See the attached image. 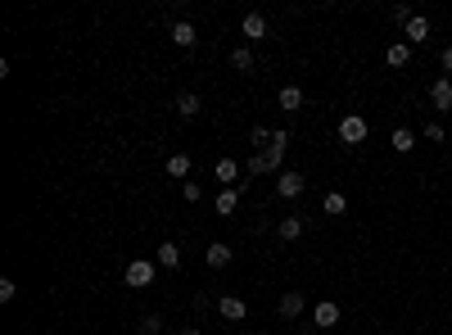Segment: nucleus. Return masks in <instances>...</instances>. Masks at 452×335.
<instances>
[{
    "mask_svg": "<svg viewBox=\"0 0 452 335\" xmlns=\"http://www.w3.org/2000/svg\"><path fill=\"white\" fill-rule=\"evenodd\" d=\"M213 177L226 181V186H245V181H240V164H235V159H217V164H213Z\"/></svg>",
    "mask_w": 452,
    "mask_h": 335,
    "instance_id": "obj_14",
    "label": "nucleus"
},
{
    "mask_svg": "<svg viewBox=\"0 0 452 335\" xmlns=\"http://www.w3.org/2000/svg\"><path fill=\"white\" fill-rule=\"evenodd\" d=\"M389 145H393V150H398V155H411V150H416V131H407V127H398V131H393V136H389Z\"/></svg>",
    "mask_w": 452,
    "mask_h": 335,
    "instance_id": "obj_21",
    "label": "nucleus"
},
{
    "mask_svg": "<svg viewBox=\"0 0 452 335\" xmlns=\"http://www.w3.org/2000/svg\"><path fill=\"white\" fill-rule=\"evenodd\" d=\"M384 59H389V69H407V64H411V45L407 41H393Z\"/></svg>",
    "mask_w": 452,
    "mask_h": 335,
    "instance_id": "obj_19",
    "label": "nucleus"
},
{
    "mask_svg": "<svg viewBox=\"0 0 452 335\" xmlns=\"http://www.w3.org/2000/svg\"><path fill=\"white\" fill-rule=\"evenodd\" d=\"M154 267H159V263H150V258H136V263H127L122 281H127L131 290H145V285H154Z\"/></svg>",
    "mask_w": 452,
    "mask_h": 335,
    "instance_id": "obj_3",
    "label": "nucleus"
},
{
    "mask_svg": "<svg viewBox=\"0 0 452 335\" xmlns=\"http://www.w3.org/2000/svg\"><path fill=\"white\" fill-rule=\"evenodd\" d=\"M50 335H64V331H50Z\"/></svg>",
    "mask_w": 452,
    "mask_h": 335,
    "instance_id": "obj_31",
    "label": "nucleus"
},
{
    "mask_svg": "<svg viewBox=\"0 0 452 335\" xmlns=\"http://www.w3.org/2000/svg\"><path fill=\"white\" fill-rule=\"evenodd\" d=\"M14 299H18V285L5 276V281H0V304H14Z\"/></svg>",
    "mask_w": 452,
    "mask_h": 335,
    "instance_id": "obj_27",
    "label": "nucleus"
},
{
    "mask_svg": "<svg viewBox=\"0 0 452 335\" xmlns=\"http://www.w3.org/2000/svg\"><path fill=\"white\" fill-rule=\"evenodd\" d=\"M276 236H281V241H299V236H303V218H299V213L281 218V227H276Z\"/></svg>",
    "mask_w": 452,
    "mask_h": 335,
    "instance_id": "obj_20",
    "label": "nucleus"
},
{
    "mask_svg": "<svg viewBox=\"0 0 452 335\" xmlns=\"http://www.w3.org/2000/svg\"><path fill=\"white\" fill-rule=\"evenodd\" d=\"M181 195L195 204V199H204V186H199V181H181Z\"/></svg>",
    "mask_w": 452,
    "mask_h": 335,
    "instance_id": "obj_26",
    "label": "nucleus"
},
{
    "mask_svg": "<svg viewBox=\"0 0 452 335\" xmlns=\"http://www.w3.org/2000/svg\"><path fill=\"white\" fill-rule=\"evenodd\" d=\"M177 335H204V331H195V327H186V331H177Z\"/></svg>",
    "mask_w": 452,
    "mask_h": 335,
    "instance_id": "obj_30",
    "label": "nucleus"
},
{
    "mask_svg": "<svg viewBox=\"0 0 452 335\" xmlns=\"http://www.w3.org/2000/svg\"><path fill=\"white\" fill-rule=\"evenodd\" d=\"M163 331V318L159 313H150V318H140V335H159Z\"/></svg>",
    "mask_w": 452,
    "mask_h": 335,
    "instance_id": "obj_24",
    "label": "nucleus"
},
{
    "mask_svg": "<svg viewBox=\"0 0 452 335\" xmlns=\"http://www.w3.org/2000/svg\"><path fill=\"white\" fill-rule=\"evenodd\" d=\"M303 190H307V177H303V172L285 168L281 177H276V195H281V199H299Z\"/></svg>",
    "mask_w": 452,
    "mask_h": 335,
    "instance_id": "obj_4",
    "label": "nucleus"
},
{
    "mask_svg": "<svg viewBox=\"0 0 452 335\" xmlns=\"http://www.w3.org/2000/svg\"><path fill=\"white\" fill-rule=\"evenodd\" d=\"M367 118H362V113H344L340 118V141L344 145H362V141H367Z\"/></svg>",
    "mask_w": 452,
    "mask_h": 335,
    "instance_id": "obj_2",
    "label": "nucleus"
},
{
    "mask_svg": "<svg viewBox=\"0 0 452 335\" xmlns=\"http://www.w3.org/2000/svg\"><path fill=\"white\" fill-rule=\"evenodd\" d=\"M285 150H290V131H276V136H272V145H267V150H258V155L249 159V172H254V177H267V172H276V177H281Z\"/></svg>",
    "mask_w": 452,
    "mask_h": 335,
    "instance_id": "obj_1",
    "label": "nucleus"
},
{
    "mask_svg": "<svg viewBox=\"0 0 452 335\" xmlns=\"http://www.w3.org/2000/svg\"><path fill=\"white\" fill-rule=\"evenodd\" d=\"M154 263H159V267H168V272H177V267H181V250H177L172 241H163L159 250H154Z\"/></svg>",
    "mask_w": 452,
    "mask_h": 335,
    "instance_id": "obj_13",
    "label": "nucleus"
},
{
    "mask_svg": "<svg viewBox=\"0 0 452 335\" xmlns=\"http://www.w3.org/2000/svg\"><path fill=\"white\" fill-rule=\"evenodd\" d=\"M312 322H316V327H321V331H330V327H340V304H330V299H321V304H316V308H312Z\"/></svg>",
    "mask_w": 452,
    "mask_h": 335,
    "instance_id": "obj_6",
    "label": "nucleus"
},
{
    "mask_svg": "<svg viewBox=\"0 0 452 335\" xmlns=\"http://www.w3.org/2000/svg\"><path fill=\"white\" fill-rule=\"evenodd\" d=\"M245 186H249V181H245ZM245 186H226L222 195L213 199V208H217L222 218H226V213H235V204H240V190H245Z\"/></svg>",
    "mask_w": 452,
    "mask_h": 335,
    "instance_id": "obj_16",
    "label": "nucleus"
},
{
    "mask_svg": "<svg viewBox=\"0 0 452 335\" xmlns=\"http://www.w3.org/2000/svg\"><path fill=\"white\" fill-rule=\"evenodd\" d=\"M272 136H276L272 127H254V131H249V141H254V145H263V150L272 145Z\"/></svg>",
    "mask_w": 452,
    "mask_h": 335,
    "instance_id": "obj_25",
    "label": "nucleus"
},
{
    "mask_svg": "<svg viewBox=\"0 0 452 335\" xmlns=\"http://www.w3.org/2000/svg\"><path fill=\"white\" fill-rule=\"evenodd\" d=\"M303 308H307V299H303L299 290H285V294H281V318H285V322H294Z\"/></svg>",
    "mask_w": 452,
    "mask_h": 335,
    "instance_id": "obj_12",
    "label": "nucleus"
},
{
    "mask_svg": "<svg viewBox=\"0 0 452 335\" xmlns=\"http://www.w3.org/2000/svg\"><path fill=\"white\" fill-rule=\"evenodd\" d=\"M163 172H168V177H177V181H186L190 177V155H168V164H163Z\"/></svg>",
    "mask_w": 452,
    "mask_h": 335,
    "instance_id": "obj_17",
    "label": "nucleus"
},
{
    "mask_svg": "<svg viewBox=\"0 0 452 335\" xmlns=\"http://www.w3.org/2000/svg\"><path fill=\"white\" fill-rule=\"evenodd\" d=\"M240 32H245V41H267V14H245L240 18Z\"/></svg>",
    "mask_w": 452,
    "mask_h": 335,
    "instance_id": "obj_5",
    "label": "nucleus"
},
{
    "mask_svg": "<svg viewBox=\"0 0 452 335\" xmlns=\"http://www.w3.org/2000/svg\"><path fill=\"white\" fill-rule=\"evenodd\" d=\"M172 109H177L181 118H199V109H204V100H199L195 91H181V95H177V104H172Z\"/></svg>",
    "mask_w": 452,
    "mask_h": 335,
    "instance_id": "obj_15",
    "label": "nucleus"
},
{
    "mask_svg": "<svg viewBox=\"0 0 452 335\" xmlns=\"http://www.w3.org/2000/svg\"><path fill=\"white\" fill-rule=\"evenodd\" d=\"M231 64H235L240 73H254V50H249V45H240V50H231Z\"/></svg>",
    "mask_w": 452,
    "mask_h": 335,
    "instance_id": "obj_22",
    "label": "nucleus"
},
{
    "mask_svg": "<svg viewBox=\"0 0 452 335\" xmlns=\"http://www.w3.org/2000/svg\"><path fill=\"white\" fill-rule=\"evenodd\" d=\"M217 313H222L226 322H245V299H240V294H222V299H217Z\"/></svg>",
    "mask_w": 452,
    "mask_h": 335,
    "instance_id": "obj_9",
    "label": "nucleus"
},
{
    "mask_svg": "<svg viewBox=\"0 0 452 335\" xmlns=\"http://www.w3.org/2000/svg\"><path fill=\"white\" fill-rule=\"evenodd\" d=\"M231 258H235V250L222 245V241H213V245H208V254H204V263L213 267V272H222V267H231Z\"/></svg>",
    "mask_w": 452,
    "mask_h": 335,
    "instance_id": "obj_7",
    "label": "nucleus"
},
{
    "mask_svg": "<svg viewBox=\"0 0 452 335\" xmlns=\"http://www.w3.org/2000/svg\"><path fill=\"white\" fill-rule=\"evenodd\" d=\"M276 100H281L285 113H299L303 109V86H281V95H276Z\"/></svg>",
    "mask_w": 452,
    "mask_h": 335,
    "instance_id": "obj_18",
    "label": "nucleus"
},
{
    "mask_svg": "<svg viewBox=\"0 0 452 335\" xmlns=\"http://www.w3.org/2000/svg\"><path fill=\"white\" fill-rule=\"evenodd\" d=\"M452 73V45H444V78Z\"/></svg>",
    "mask_w": 452,
    "mask_h": 335,
    "instance_id": "obj_29",
    "label": "nucleus"
},
{
    "mask_svg": "<svg viewBox=\"0 0 452 335\" xmlns=\"http://www.w3.org/2000/svg\"><path fill=\"white\" fill-rule=\"evenodd\" d=\"M321 208H326V218H340L344 208H349V199H344L340 190H330V195H326V204H321Z\"/></svg>",
    "mask_w": 452,
    "mask_h": 335,
    "instance_id": "obj_23",
    "label": "nucleus"
},
{
    "mask_svg": "<svg viewBox=\"0 0 452 335\" xmlns=\"http://www.w3.org/2000/svg\"><path fill=\"white\" fill-rule=\"evenodd\" d=\"M199 41V32H195V23H186V18H177L172 23V45H181V50H190V45Z\"/></svg>",
    "mask_w": 452,
    "mask_h": 335,
    "instance_id": "obj_10",
    "label": "nucleus"
},
{
    "mask_svg": "<svg viewBox=\"0 0 452 335\" xmlns=\"http://www.w3.org/2000/svg\"><path fill=\"white\" fill-rule=\"evenodd\" d=\"M402 41H407V45H425V41H430V18L416 14L407 27H402Z\"/></svg>",
    "mask_w": 452,
    "mask_h": 335,
    "instance_id": "obj_8",
    "label": "nucleus"
},
{
    "mask_svg": "<svg viewBox=\"0 0 452 335\" xmlns=\"http://www.w3.org/2000/svg\"><path fill=\"white\" fill-rule=\"evenodd\" d=\"M425 141H435V145H439V141H444V127H439V122H425Z\"/></svg>",
    "mask_w": 452,
    "mask_h": 335,
    "instance_id": "obj_28",
    "label": "nucleus"
},
{
    "mask_svg": "<svg viewBox=\"0 0 452 335\" xmlns=\"http://www.w3.org/2000/svg\"><path fill=\"white\" fill-rule=\"evenodd\" d=\"M430 104H435V109H452V78H439L435 86H430Z\"/></svg>",
    "mask_w": 452,
    "mask_h": 335,
    "instance_id": "obj_11",
    "label": "nucleus"
}]
</instances>
